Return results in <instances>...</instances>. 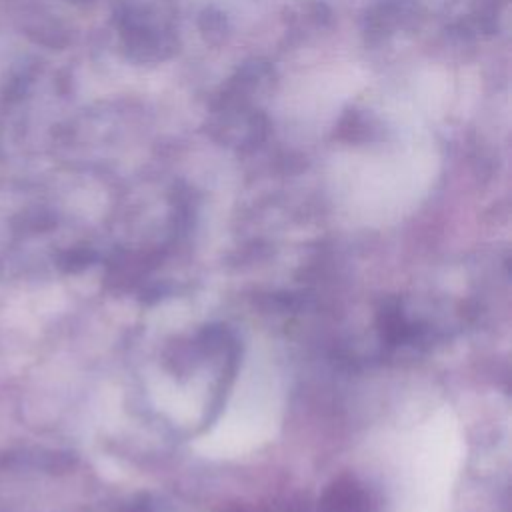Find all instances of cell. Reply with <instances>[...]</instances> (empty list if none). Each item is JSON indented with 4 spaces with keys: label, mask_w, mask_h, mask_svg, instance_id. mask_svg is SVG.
<instances>
[{
    "label": "cell",
    "mask_w": 512,
    "mask_h": 512,
    "mask_svg": "<svg viewBox=\"0 0 512 512\" xmlns=\"http://www.w3.org/2000/svg\"><path fill=\"white\" fill-rule=\"evenodd\" d=\"M222 110L212 118L210 132L214 136H222L226 140H258L266 132V122L262 114L246 108V102H236L224 98Z\"/></svg>",
    "instance_id": "6da1fadb"
},
{
    "label": "cell",
    "mask_w": 512,
    "mask_h": 512,
    "mask_svg": "<svg viewBox=\"0 0 512 512\" xmlns=\"http://www.w3.org/2000/svg\"><path fill=\"white\" fill-rule=\"evenodd\" d=\"M274 82V70L268 62L262 60H252L246 62L238 74L232 78L230 88L224 98L236 100V102H246L248 98L256 94H264L272 88Z\"/></svg>",
    "instance_id": "7a4b0ae2"
},
{
    "label": "cell",
    "mask_w": 512,
    "mask_h": 512,
    "mask_svg": "<svg viewBox=\"0 0 512 512\" xmlns=\"http://www.w3.org/2000/svg\"><path fill=\"white\" fill-rule=\"evenodd\" d=\"M404 4L402 2H392V0H382L368 16V24L372 32L378 34H390V30L394 26H398L402 22V14H404Z\"/></svg>",
    "instance_id": "3957f363"
},
{
    "label": "cell",
    "mask_w": 512,
    "mask_h": 512,
    "mask_svg": "<svg viewBox=\"0 0 512 512\" xmlns=\"http://www.w3.org/2000/svg\"><path fill=\"white\" fill-rule=\"evenodd\" d=\"M200 30L208 42H220L226 36V18L216 8H206L200 16Z\"/></svg>",
    "instance_id": "277c9868"
}]
</instances>
